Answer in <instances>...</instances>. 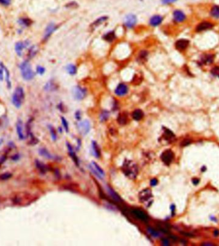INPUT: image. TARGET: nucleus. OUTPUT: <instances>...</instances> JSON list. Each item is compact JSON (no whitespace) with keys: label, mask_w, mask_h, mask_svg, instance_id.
<instances>
[{"label":"nucleus","mask_w":219,"mask_h":246,"mask_svg":"<svg viewBox=\"0 0 219 246\" xmlns=\"http://www.w3.org/2000/svg\"><path fill=\"white\" fill-rule=\"evenodd\" d=\"M122 170L127 177L132 179H135L137 176L138 167L132 161L126 159L122 165Z\"/></svg>","instance_id":"nucleus-1"},{"label":"nucleus","mask_w":219,"mask_h":246,"mask_svg":"<svg viewBox=\"0 0 219 246\" xmlns=\"http://www.w3.org/2000/svg\"><path fill=\"white\" fill-rule=\"evenodd\" d=\"M19 68L21 71V75L22 78L26 80H31L34 79L35 73L33 71L30 64L29 62L28 61H24L19 66Z\"/></svg>","instance_id":"nucleus-2"},{"label":"nucleus","mask_w":219,"mask_h":246,"mask_svg":"<svg viewBox=\"0 0 219 246\" xmlns=\"http://www.w3.org/2000/svg\"><path fill=\"white\" fill-rule=\"evenodd\" d=\"M24 92L21 87H17L12 95V104L17 109L21 107L24 100Z\"/></svg>","instance_id":"nucleus-3"},{"label":"nucleus","mask_w":219,"mask_h":246,"mask_svg":"<svg viewBox=\"0 0 219 246\" xmlns=\"http://www.w3.org/2000/svg\"><path fill=\"white\" fill-rule=\"evenodd\" d=\"M138 197H139L140 202L143 203L148 206L151 205V202H153V194L149 188H146L141 191Z\"/></svg>","instance_id":"nucleus-4"},{"label":"nucleus","mask_w":219,"mask_h":246,"mask_svg":"<svg viewBox=\"0 0 219 246\" xmlns=\"http://www.w3.org/2000/svg\"><path fill=\"white\" fill-rule=\"evenodd\" d=\"M89 168L93 174L98 178H99V179H103V178L105 177V172L103 171V170L98 165L97 163L92 161L89 165Z\"/></svg>","instance_id":"nucleus-5"},{"label":"nucleus","mask_w":219,"mask_h":246,"mask_svg":"<svg viewBox=\"0 0 219 246\" xmlns=\"http://www.w3.org/2000/svg\"><path fill=\"white\" fill-rule=\"evenodd\" d=\"M160 157L166 165H169L174 159V153L170 149L166 150L162 152Z\"/></svg>","instance_id":"nucleus-6"},{"label":"nucleus","mask_w":219,"mask_h":246,"mask_svg":"<svg viewBox=\"0 0 219 246\" xmlns=\"http://www.w3.org/2000/svg\"><path fill=\"white\" fill-rule=\"evenodd\" d=\"M131 212L133 215H134L136 218L142 220V221L147 222L148 218H149L148 215L144 212H143L142 210L138 209V208H132L131 210Z\"/></svg>","instance_id":"nucleus-7"},{"label":"nucleus","mask_w":219,"mask_h":246,"mask_svg":"<svg viewBox=\"0 0 219 246\" xmlns=\"http://www.w3.org/2000/svg\"><path fill=\"white\" fill-rule=\"evenodd\" d=\"M86 89L80 86H76L73 89V96L74 99L78 100H83L86 96Z\"/></svg>","instance_id":"nucleus-8"},{"label":"nucleus","mask_w":219,"mask_h":246,"mask_svg":"<svg viewBox=\"0 0 219 246\" xmlns=\"http://www.w3.org/2000/svg\"><path fill=\"white\" fill-rule=\"evenodd\" d=\"M137 18L135 14H130L127 15L124 19V24L128 28H132L137 23Z\"/></svg>","instance_id":"nucleus-9"},{"label":"nucleus","mask_w":219,"mask_h":246,"mask_svg":"<svg viewBox=\"0 0 219 246\" xmlns=\"http://www.w3.org/2000/svg\"><path fill=\"white\" fill-rule=\"evenodd\" d=\"M78 127L80 132H81L83 135L87 134L90 130V124L87 120L80 122L78 125Z\"/></svg>","instance_id":"nucleus-10"},{"label":"nucleus","mask_w":219,"mask_h":246,"mask_svg":"<svg viewBox=\"0 0 219 246\" xmlns=\"http://www.w3.org/2000/svg\"><path fill=\"white\" fill-rule=\"evenodd\" d=\"M29 44L30 42L28 41H24V42L19 41L16 42V44H15V50H16L17 56L21 57L22 54V50L24 48H26Z\"/></svg>","instance_id":"nucleus-11"},{"label":"nucleus","mask_w":219,"mask_h":246,"mask_svg":"<svg viewBox=\"0 0 219 246\" xmlns=\"http://www.w3.org/2000/svg\"><path fill=\"white\" fill-rule=\"evenodd\" d=\"M189 41H188L187 39H180L176 42V48L179 50V51H183V50L187 48L188 45H189Z\"/></svg>","instance_id":"nucleus-12"},{"label":"nucleus","mask_w":219,"mask_h":246,"mask_svg":"<svg viewBox=\"0 0 219 246\" xmlns=\"http://www.w3.org/2000/svg\"><path fill=\"white\" fill-rule=\"evenodd\" d=\"M56 29H57L56 26H55V24L54 23H53V22L49 23L48 25H47L44 32V41H46V40L48 39L49 38V37L51 36V34L53 33L54 31Z\"/></svg>","instance_id":"nucleus-13"},{"label":"nucleus","mask_w":219,"mask_h":246,"mask_svg":"<svg viewBox=\"0 0 219 246\" xmlns=\"http://www.w3.org/2000/svg\"><path fill=\"white\" fill-rule=\"evenodd\" d=\"M128 91V87L126 85L124 84H120L119 86L116 87V89H115V93L116 94L117 96L122 97L126 95Z\"/></svg>","instance_id":"nucleus-14"},{"label":"nucleus","mask_w":219,"mask_h":246,"mask_svg":"<svg viewBox=\"0 0 219 246\" xmlns=\"http://www.w3.org/2000/svg\"><path fill=\"white\" fill-rule=\"evenodd\" d=\"M173 16L175 21L178 22H183L186 19V16L184 12L180 10H176L173 13Z\"/></svg>","instance_id":"nucleus-15"},{"label":"nucleus","mask_w":219,"mask_h":246,"mask_svg":"<svg viewBox=\"0 0 219 246\" xmlns=\"http://www.w3.org/2000/svg\"><path fill=\"white\" fill-rule=\"evenodd\" d=\"M213 24L212 23H211L210 22H203L200 23L199 24H198L197 26V28H196V31L197 32H203L205 30H207L211 29V28H213Z\"/></svg>","instance_id":"nucleus-16"},{"label":"nucleus","mask_w":219,"mask_h":246,"mask_svg":"<svg viewBox=\"0 0 219 246\" xmlns=\"http://www.w3.org/2000/svg\"><path fill=\"white\" fill-rule=\"evenodd\" d=\"M22 122L21 120H18L16 124V129L17 135H18L19 139L21 140H23L25 139V136L23 133V129H22Z\"/></svg>","instance_id":"nucleus-17"},{"label":"nucleus","mask_w":219,"mask_h":246,"mask_svg":"<svg viewBox=\"0 0 219 246\" xmlns=\"http://www.w3.org/2000/svg\"><path fill=\"white\" fill-rule=\"evenodd\" d=\"M163 17L160 15H155L150 19V24L153 26H157L162 22Z\"/></svg>","instance_id":"nucleus-18"},{"label":"nucleus","mask_w":219,"mask_h":246,"mask_svg":"<svg viewBox=\"0 0 219 246\" xmlns=\"http://www.w3.org/2000/svg\"><path fill=\"white\" fill-rule=\"evenodd\" d=\"M67 147L68 151H69L70 156L72 157V160L74 161V162L75 163H76V165L78 166V165H79V159H78V157H77V155H76V154H75L74 150H73V149H72V147L69 144H67Z\"/></svg>","instance_id":"nucleus-19"},{"label":"nucleus","mask_w":219,"mask_h":246,"mask_svg":"<svg viewBox=\"0 0 219 246\" xmlns=\"http://www.w3.org/2000/svg\"><path fill=\"white\" fill-rule=\"evenodd\" d=\"M107 191L108 192V194L110 195V196L111 197L112 199L115 200V201L118 202L122 201V200H121V199H120V197L119 196V195H118L111 187L107 186Z\"/></svg>","instance_id":"nucleus-20"},{"label":"nucleus","mask_w":219,"mask_h":246,"mask_svg":"<svg viewBox=\"0 0 219 246\" xmlns=\"http://www.w3.org/2000/svg\"><path fill=\"white\" fill-rule=\"evenodd\" d=\"M143 116H144V114L140 109H136L132 113V118L136 121H140L143 118Z\"/></svg>","instance_id":"nucleus-21"},{"label":"nucleus","mask_w":219,"mask_h":246,"mask_svg":"<svg viewBox=\"0 0 219 246\" xmlns=\"http://www.w3.org/2000/svg\"><path fill=\"white\" fill-rule=\"evenodd\" d=\"M92 151L93 155H94L95 157H99L101 155V152H100V149L98 147L97 143L93 141L92 143Z\"/></svg>","instance_id":"nucleus-22"},{"label":"nucleus","mask_w":219,"mask_h":246,"mask_svg":"<svg viewBox=\"0 0 219 246\" xmlns=\"http://www.w3.org/2000/svg\"><path fill=\"white\" fill-rule=\"evenodd\" d=\"M39 153L40 155L47 158V159H54L55 158L54 155H53L51 154H50L48 150H47L46 149H45V148H41V149H39Z\"/></svg>","instance_id":"nucleus-23"},{"label":"nucleus","mask_w":219,"mask_h":246,"mask_svg":"<svg viewBox=\"0 0 219 246\" xmlns=\"http://www.w3.org/2000/svg\"><path fill=\"white\" fill-rule=\"evenodd\" d=\"M0 66H1L3 67V69L5 70V72L6 73V81H7V87H8L9 89H11L12 87V84L11 82V80H10V72L8 70V69L7 68L5 67V66L2 63V62H0Z\"/></svg>","instance_id":"nucleus-24"},{"label":"nucleus","mask_w":219,"mask_h":246,"mask_svg":"<svg viewBox=\"0 0 219 246\" xmlns=\"http://www.w3.org/2000/svg\"><path fill=\"white\" fill-rule=\"evenodd\" d=\"M108 19V17L107 16H102L99 17V18L97 19L95 21H94L93 22V23L90 25L91 26L92 28H95L96 27H97L98 26H99L100 24H101L103 22H105Z\"/></svg>","instance_id":"nucleus-25"},{"label":"nucleus","mask_w":219,"mask_h":246,"mask_svg":"<svg viewBox=\"0 0 219 246\" xmlns=\"http://www.w3.org/2000/svg\"><path fill=\"white\" fill-rule=\"evenodd\" d=\"M35 166L37 167V169L42 174H45L47 171V167L46 165H45L43 163L39 161V160L35 161Z\"/></svg>","instance_id":"nucleus-26"},{"label":"nucleus","mask_w":219,"mask_h":246,"mask_svg":"<svg viewBox=\"0 0 219 246\" xmlns=\"http://www.w3.org/2000/svg\"><path fill=\"white\" fill-rule=\"evenodd\" d=\"M18 22L19 24L22 25V26L28 27L32 24L33 21L32 19L27 18V17H21V18L18 20Z\"/></svg>","instance_id":"nucleus-27"},{"label":"nucleus","mask_w":219,"mask_h":246,"mask_svg":"<svg viewBox=\"0 0 219 246\" xmlns=\"http://www.w3.org/2000/svg\"><path fill=\"white\" fill-rule=\"evenodd\" d=\"M117 121L120 124L124 125L128 122V116L125 112H122L121 114H119V116L117 118Z\"/></svg>","instance_id":"nucleus-28"},{"label":"nucleus","mask_w":219,"mask_h":246,"mask_svg":"<svg viewBox=\"0 0 219 246\" xmlns=\"http://www.w3.org/2000/svg\"><path fill=\"white\" fill-rule=\"evenodd\" d=\"M210 14L212 17H215V18L216 19H218L219 18V6L214 5L211 9Z\"/></svg>","instance_id":"nucleus-29"},{"label":"nucleus","mask_w":219,"mask_h":246,"mask_svg":"<svg viewBox=\"0 0 219 246\" xmlns=\"http://www.w3.org/2000/svg\"><path fill=\"white\" fill-rule=\"evenodd\" d=\"M104 39L108 42H112L114 41L115 38V34L114 32H109L107 34H106L104 36Z\"/></svg>","instance_id":"nucleus-30"},{"label":"nucleus","mask_w":219,"mask_h":246,"mask_svg":"<svg viewBox=\"0 0 219 246\" xmlns=\"http://www.w3.org/2000/svg\"><path fill=\"white\" fill-rule=\"evenodd\" d=\"M214 60V56L213 55H206L202 59V62L203 64H210L212 63Z\"/></svg>","instance_id":"nucleus-31"},{"label":"nucleus","mask_w":219,"mask_h":246,"mask_svg":"<svg viewBox=\"0 0 219 246\" xmlns=\"http://www.w3.org/2000/svg\"><path fill=\"white\" fill-rule=\"evenodd\" d=\"M163 136H164L165 140H172L173 138L175 137V136L170 130L167 129V128H165Z\"/></svg>","instance_id":"nucleus-32"},{"label":"nucleus","mask_w":219,"mask_h":246,"mask_svg":"<svg viewBox=\"0 0 219 246\" xmlns=\"http://www.w3.org/2000/svg\"><path fill=\"white\" fill-rule=\"evenodd\" d=\"M55 89H56V86H55L54 82L51 81V80L47 82L44 86V89L46 90V91H54Z\"/></svg>","instance_id":"nucleus-33"},{"label":"nucleus","mask_w":219,"mask_h":246,"mask_svg":"<svg viewBox=\"0 0 219 246\" xmlns=\"http://www.w3.org/2000/svg\"><path fill=\"white\" fill-rule=\"evenodd\" d=\"M37 53V47L35 46H32V47L30 48L28 50V56L30 59H32L34 57Z\"/></svg>","instance_id":"nucleus-34"},{"label":"nucleus","mask_w":219,"mask_h":246,"mask_svg":"<svg viewBox=\"0 0 219 246\" xmlns=\"http://www.w3.org/2000/svg\"><path fill=\"white\" fill-rule=\"evenodd\" d=\"M67 71L69 73L70 75H75L76 73L77 69L76 67L74 64H69L66 67Z\"/></svg>","instance_id":"nucleus-35"},{"label":"nucleus","mask_w":219,"mask_h":246,"mask_svg":"<svg viewBox=\"0 0 219 246\" xmlns=\"http://www.w3.org/2000/svg\"><path fill=\"white\" fill-rule=\"evenodd\" d=\"M48 127H49L50 133H51V136L52 138V140H53V141H55V140H57V138L56 132H55V130L54 129V128L51 126V125H49Z\"/></svg>","instance_id":"nucleus-36"},{"label":"nucleus","mask_w":219,"mask_h":246,"mask_svg":"<svg viewBox=\"0 0 219 246\" xmlns=\"http://www.w3.org/2000/svg\"><path fill=\"white\" fill-rule=\"evenodd\" d=\"M108 117H109V112L107 111H103V112H101V116H100L101 121L102 122L106 121V120L108 118Z\"/></svg>","instance_id":"nucleus-37"},{"label":"nucleus","mask_w":219,"mask_h":246,"mask_svg":"<svg viewBox=\"0 0 219 246\" xmlns=\"http://www.w3.org/2000/svg\"><path fill=\"white\" fill-rule=\"evenodd\" d=\"M61 120H62V125L63 127H64V129L65 130V132H69V124H68V122L64 117H61Z\"/></svg>","instance_id":"nucleus-38"},{"label":"nucleus","mask_w":219,"mask_h":246,"mask_svg":"<svg viewBox=\"0 0 219 246\" xmlns=\"http://www.w3.org/2000/svg\"><path fill=\"white\" fill-rule=\"evenodd\" d=\"M148 232H149V234L152 236L153 237H158L160 236V233H158L157 231H156L155 229H153V228H149L148 229Z\"/></svg>","instance_id":"nucleus-39"},{"label":"nucleus","mask_w":219,"mask_h":246,"mask_svg":"<svg viewBox=\"0 0 219 246\" xmlns=\"http://www.w3.org/2000/svg\"><path fill=\"white\" fill-rule=\"evenodd\" d=\"M211 73L212 74L214 77L219 78V66H215L213 67L211 70Z\"/></svg>","instance_id":"nucleus-40"},{"label":"nucleus","mask_w":219,"mask_h":246,"mask_svg":"<svg viewBox=\"0 0 219 246\" xmlns=\"http://www.w3.org/2000/svg\"><path fill=\"white\" fill-rule=\"evenodd\" d=\"M12 176V174H11V173L6 172V173H5V174H1V175H0V179H1V180H7V179H10V178H11Z\"/></svg>","instance_id":"nucleus-41"},{"label":"nucleus","mask_w":219,"mask_h":246,"mask_svg":"<svg viewBox=\"0 0 219 246\" xmlns=\"http://www.w3.org/2000/svg\"><path fill=\"white\" fill-rule=\"evenodd\" d=\"M12 3V0H0V5L3 7H8Z\"/></svg>","instance_id":"nucleus-42"},{"label":"nucleus","mask_w":219,"mask_h":246,"mask_svg":"<svg viewBox=\"0 0 219 246\" xmlns=\"http://www.w3.org/2000/svg\"><path fill=\"white\" fill-rule=\"evenodd\" d=\"M45 68L44 67L41 66H38L37 67V73H39V75H43L45 73Z\"/></svg>","instance_id":"nucleus-43"},{"label":"nucleus","mask_w":219,"mask_h":246,"mask_svg":"<svg viewBox=\"0 0 219 246\" xmlns=\"http://www.w3.org/2000/svg\"><path fill=\"white\" fill-rule=\"evenodd\" d=\"M158 181L157 179H156V178H153L150 181V184L151 186H157L158 184Z\"/></svg>","instance_id":"nucleus-44"},{"label":"nucleus","mask_w":219,"mask_h":246,"mask_svg":"<svg viewBox=\"0 0 219 246\" xmlns=\"http://www.w3.org/2000/svg\"><path fill=\"white\" fill-rule=\"evenodd\" d=\"M3 67L0 66V81L3 80Z\"/></svg>","instance_id":"nucleus-45"},{"label":"nucleus","mask_w":219,"mask_h":246,"mask_svg":"<svg viewBox=\"0 0 219 246\" xmlns=\"http://www.w3.org/2000/svg\"><path fill=\"white\" fill-rule=\"evenodd\" d=\"M177 1V0H162V3L163 4H169V3H174V2H175Z\"/></svg>","instance_id":"nucleus-46"},{"label":"nucleus","mask_w":219,"mask_h":246,"mask_svg":"<svg viewBox=\"0 0 219 246\" xmlns=\"http://www.w3.org/2000/svg\"><path fill=\"white\" fill-rule=\"evenodd\" d=\"M147 56V52H142V53H141L140 54V58L141 59H145V57Z\"/></svg>","instance_id":"nucleus-47"},{"label":"nucleus","mask_w":219,"mask_h":246,"mask_svg":"<svg viewBox=\"0 0 219 246\" xmlns=\"http://www.w3.org/2000/svg\"><path fill=\"white\" fill-rule=\"evenodd\" d=\"M162 243L163 245H169L170 243L169 241H168L167 239H166V238H164V239L162 240Z\"/></svg>","instance_id":"nucleus-48"},{"label":"nucleus","mask_w":219,"mask_h":246,"mask_svg":"<svg viewBox=\"0 0 219 246\" xmlns=\"http://www.w3.org/2000/svg\"><path fill=\"white\" fill-rule=\"evenodd\" d=\"M19 158H20L19 155V154H16V155H14V156H12V160H13V161H17V160L19 159Z\"/></svg>","instance_id":"nucleus-49"},{"label":"nucleus","mask_w":219,"mask_h":246,"mask_svg":"<svg viewBox=\"0 0 219 246\" xmlns=\"http://www.w3.org/2000/svg\"><path fill=\"white\" fill-rule=\"evenodd\" d=\"M75 117H76V118L77 120H80V118H81V114H80V111H77L76 112V114H75Z\"/></svg>","instance_id":"nucleus-50"},{"label":"nucleus","mask_w":219,"mask_h":246,"mask_svg":"<svg viewBox=\"0 0 219 246\" xmlns=\"http://www.w3.org/2000/svg\"><path fill=\"white\" fill-rule=\"evenodd\" d=\"M192 183H193V184L197 185L198 184V183H199V179H196V178H195V179H192Z\"/></svg>","instance_id":"nucleus-51"},{"label":"nucleus","mask_w":219,"mask_h":246,"mask_svg":"<svg viewBox=\"0 0 219 246\" xmlns=\"http://www.w3.org/2000/svg\"><path fill=\"white\" fill-rule=\"evenodd\" d=\"M170 209H171V210H172V212L173 213L174 212V211H175V206L174 205V204H172L170 206Z\"/></svg>","instance_id":"nucleus-52"},{"label":"nucleus","mask_w":219,"mask_h":246,"mask_svg":"<svg viewBox=\"0 0 219 246\" xmlns=\"http://www.w3.org/2000/svg\"><path fill=\"white\" fill-rule=\"evenodd\" d=\"M219 235V231L218 230H215L214 231V235L215 236H218Z\"/></svg>","instance_id":"nucleus-53"},{"label":"nucleus","mask_w":219,"mask_h":246,"mask_svg":"<svg viewBox=\"0 0 219 246\" xmlns=\"http://www.w3.org/2000/svg\"><path fill=\"white\" fill-rule=\"evenodd\" d=\"M203 245H213L212 243H203Z\"/></svg>","instance_id":"nucleus-54"}]
</instances>
